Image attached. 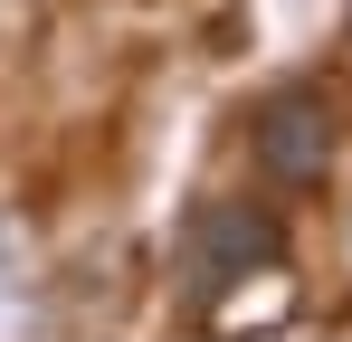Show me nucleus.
I'll return each instance as SVG.
<instances>
[{
    "mask_svg": "<svg viewBox=\"0 0 352 342\" xmlns=\"http://www.w3.org/2000/svg\"><path fill=\"white\" fill-rule=\"evenodd\" d=\"M257 171L267 181H286V190H314L324 162H333V114L314 105V95H276V105L257 114Z\"/></svg>",
    "mask_w": 352,
    "mask_h": 342,
    "instance_id": "f257e3e1",
    "label": "nucleus"
},
{
    "mask_svg": "<svg viewBox=\"0 0 352 342\" xmlns=\"http://www.w3.org/2000/svg\"><path fill=\"white\" fill-rule=\"evenodd\" d=\"M276 257H286V228L267 219V209H248V200H219L200 219V276L210 285H238V276H257V266H276Z\"/></svg>",
    "mask_w": 352,
    "mask_h": 342,
    "instance_id": "f03ea898",
    "label": "nucleus"
}]
</instances>
